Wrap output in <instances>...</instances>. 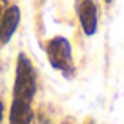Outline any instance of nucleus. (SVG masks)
I'll use <instances>...</instances> for the list:
<instances>
[{
  "label": "nucleus",
  "instance_id": "obj_1",
  "mask_svg": "<svg viewBox=\"0 0 124 124\" xmlns=\"http://www.w3.org/2000/svg\"><path fill=\"white\" fill-rule=\"evenodd\" d=\"M15 99L31 102L37 93V71L31 64L29 57L24 53L18 55L16 60V77H15Z\"/></svg>",
  "mask_w": 124,
  "mask_h": 124
},
{
  "label": "nucleus",
  "instance_id": "obj_2",
  "mask_svg": "<svg viewBox=\"0 0 124 124\" xmlns=\"http://www.w3.org/2000/svg\"><path fill=\"white\" fill-rule=\"evenodd\" d=\"M47 58H49L51 68L62 71L66 75L73 73V53H71V44L64 37H55L47 42Z\"/></svg>",
  "mask_w": 124,
  "mask_h": 124
},
{
  "label": "nucleus",
  "instance_id": "obj_3",
  "mask_svg": "<svg viewBox=\"0 0 124 124\" xmlns=\"http://www.w3.org/2000/svg\"><path fill=\"white\" fill-rule=\"evenodd\" d=\"M77 15L84 35H95L99 26V8L95 0H77Z\"/></svg>",
  "mask_w": 124,
  "mask_h": 124
},
{
  "label": "nucleus",
  "instance_id": "obj_4",
  "mask_svg": "<svg viewBox=\"0 0 124 124\" xmlns=\"http://www.w3.org/2000/svg\"><path fill=\"white\" fill-rule=\"evenodd\" d=\"M20 24V9L18 6H9L0 18V42L8 44L15 35L16 27Z\"/></svg>",
  "mask_w": 124,
  "mask_h": 124
},
{
  "label": "nucleus",
  "instance_id": "obj_5",
  "mask_svg": "<svg viewBox=\"0 0 124 124\" xmlns=\"http://www.w3.org/2000/svg\"><path fill=\"white\" fill-rule=\"evenodd\" d=\"M9 124H35L29 102L20 101V99H13L11 111H9Z\"/></svg>",
  "mask_w": 124,
  "mask_h": 124
},
{
  "label": "nucleus",
  "instance_id": "obj_6",
  "mask_svg": "<svg viewBox=\"0 0 124 124\" xmlns=\"http://www.w3.org/2000/svg\"><path fill=\"white\" fill-rule=\"evenodd\" d=\"M6 6H8V2H6V0H0V18H2V15H4V11H6Z\"/></svg>",
  "mask_w": 124,
  "mask_h": 124
},
{
  "label": "nucleus",
  "instance_id": "obj_7",
  "mask_svg": "<svg viewBox=\"0 0 124 124\" xmlns=\"http://www.w3.org/2000/svg\"><path fill=\"white\" fill-rule=\"evenodd\" d=\"M2 119H4V104L0 101V124H2Z\"/></svg>",
  "mask_w": 124,
  "mask_h": 124
},
{
  "label": "nucleus",
  "instance_id": "obj_8",
  "mask_svg": "<svg viewBox=\"0 0 124 124\" xmlns=\"http://www.w3.org/2000/svg\"><path fill=\"white\" fill-rule=\"evenodd\" d=\"M62 124H73V120H64Z\"/></svg>",
  "mask_w": 124,
  "mask_h": 124
},
{
  "label": "nucleus",
  "instance_id": "obj_9",
  "mask_svg": "<svg viewBox=\"0 0 124 124\" xmlns=\"http://www.w3.org/2000/svg\"><path fill=\"white\" fill-rule=\"evenodd\" d=\"M111 2H113V0H106V4H111Z\"/></svg>",
  "mask_w": 124,
  "mask_h": 124
},
{
  "label": "nucleus",
  "instance_id": "obj_10",
  "mask_svg": "<svg viewBox=\"0 0 124 124\" xmlns=\"http://www.w3.org/2000/svg\"><path fill=\"white\" fill-rule=\"evenodd\" d=\"M88 124H93V122H91V120H88Z\"/></svg>",
  "mask_w": 124,
  "mask_h": 124
}]
</instances>
